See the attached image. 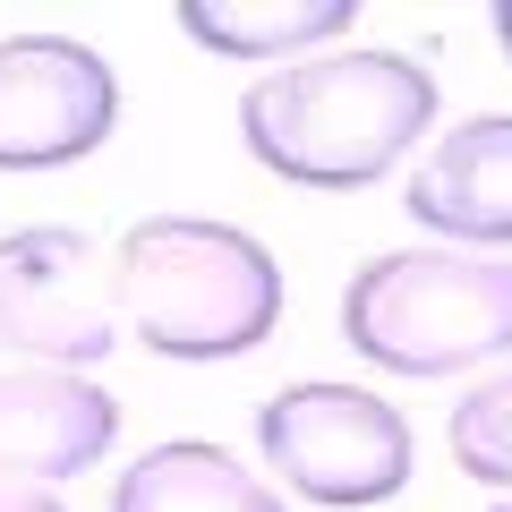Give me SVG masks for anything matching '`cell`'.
<instances>
[{
  "label": "cell",
  "instance_id": "cell-1",
  "mask_svg": "<svg viewBox=\"0 0 512 512\" xmlns=\"http://www.w3.org/2000/svg\"><path fill=\"white\" fill-rule=\"evenodd\" d=\"M436 128V77L402 52H308L239 94V137L291 188H367Z\"/></svg>",
  "mask_w": 512,
  "mask_h": 512
},
{
  "label": "cell",
  "instance_id": "cell-2",
  "mask_svg": "<svg viewBox=\"0 0 512 512\" xmlns=\"http://www.w3.org/2000/svg\"><path fill=\"white\" fill-rule=\"evenodd\" d=\"M111 316L163 359H239L282 325V265L239 222L146 214L111 248Z\"/></svg>",
  "mask_w": 512,
  "mask_h": 512
},
{
  "label": "cell",
  "instance_id": "cell-3",
  "mask_svg": "<svg viewBox=\"0 0 512 512\" xmlns=\"http://www.w3.org/2000/svg\"><path fill=\"white\" fill-rule=\"evenodd\" d=\"M342 342L384 376H461L512 359V256L393 248L342 291Z\"/></svg>",
  "mask_w": 512,
  "mask_h": 512
},
{
  "label": "cell",
  "instance_id": "cell-4",
  "mask_svg": "<svg viewBox=\"0 0 512 512\" xmlns=\"http://www.w3.org/2000/svg\"><path fill=\"white\" fill-rule=\"evenodd\" d=\"M256 453L265 470L282 478L291 495L308 504H333V512H359V504H384V495L410 487V419L384 393L367 384H291L256 410Z\"/></svg>",
  "mask_w": 512,
  "mask_h": 512
},
{
  "label": "cell",
  "instance_id": "cell-5",
  "mask_svg": "<svg viewBox=\"0 0 512 512\" xmlns=\"http://www.w3.org/2000/svg\"><path fill=\"white\" fill-rule=\"evenodd\" d=\"M0 342L26 350L43 367H94L120 342L111 316V256L69 222H35V231L0 239Z\"/></svg>",
  "mask_w": 512,
  "mask_h": 512
},
{
  "label": "cell",
  "instance_id": "cell-6",
  "mask_svg": "<svg viewBox=\"0 0 512 512\" xmlns=\"http://www.w3.org/2000/svg\"><path fill=\"white\" fill-rule=\"evenodd\" d=\"M120 128V77L77 35H9L0 43V171L86 163Z\"/></svg>",
  "mask_w": 512,
  "mask_h": 512
},
{
  "label": "cell",
  "instance_id": "cell-7",
  "mask_svg": "<svg viewBox=\"0 0 512 512\" xmlns=\"http://www.w3.org/2000/svg\"><path fill=\"white\" fill-rule=\"evenodd\" d=\"M111 436H120V402L94 376H60V367L0 376V487L77 478L111 453Z\"/></svg>",
  "mask_w": 512,
  "mask_h": 512
},
{
  "label": "cell",
  "instance_id": "cell-8",
  "mask_svg": "<svg viewBox=\"0 0 512 512\" xmlns=\"http://www.w3.org/2000/svg\"><path fill=\"white\" fill-rule=\"evenodd\" d=\"M410 222L436 239H461L470 256L512 248V111L444 128L436 154L410 171Z\"/></svg>",
  "mask_w": 512,
  "mask_h": 512
},
{
  "label": "cell",
  "instance_id": "cell-9",
  "mask_svg": "<svg viewBox=\"0 0 512 512\" xmlns=\"http://www.w3.org/2000/svg\"><path fill=\"white\" fill-rule=\"evenodd\" d=\"M111 512H282V495L231 461L222 444L205 436H171L154 453H137L111 487Z\"/></svg>",
  "mask_w": 512,
  "mask_h": 512
},
{
  "label": "cell",
  "instance_id": "cell-10",
  "mask_svg": "<svg viewBox=\"0 0 512 512\" xmlns=\"http://www.w3.org/2000/svg\"><path fill=\"white\" fill-rule=\"evenodd\" d=\"M350 26H359L350 0H180V35L222 60H291L316 43L333 52V35Z\"/></svg>",
  "mask_w": 512,
  "mask_h": 512
},
{
  "label": "cell",
  "instance_id": "cell-11",
  "mask_svg": "<svg viewBox=\"0 0 512 512\" xmlns=\"http://www.w3.org/2000/svg\"><path fill=\"white\" fill-rule=\"evenodd\" d=\"M444 436H453V470L461 478L512 495V367L504 376H478L470 393H461L453 419H444Z\"/></svg>",
  "mask_w": 512,
  "mask_h": 512
},
{
  "label": "cell",
  "instance_id": "cell-12",
  "mask_svg": "<svg viewBox=\"0 0 512 512\" xmlns=\"http://www.w3.org/2000/svg\"><path fill=\"white\" fill-rule=\"evenodd\" d=\"M0 512H69V504L43 495V487H0Z\"/></svg>",
  "mask_w": 512,
  "mask_h": 512
},
{
  "label": "cell",
  "instance_id": "cell-13",
  "mask_svg": "<svg viewBox=\"0 0 512 512\" xmlns=\"http://www.w3.org/2000/svg\"><path fill=\"white\" fill-rule=\"evenodd\" d=\"M495 35H504V52H512V0H504V9H495Z\"/></svg>",
  "mask_w": 512,
  "mask_h": 512
},
{
  "label": "cell",
  "instance_id": "cell-14",
  "mask_svg": "<svg viewBox=\"0 0 512 512\" xmlns=\"http://www.w3.org/2000/svg\"><path fill=\"white\" fill-rule=\"evenodd\" d=\"M495 512H512V504H495Z\"/></svg>",
  "mask_w": 512,
  "mask_h": 512
}]
</instances>
